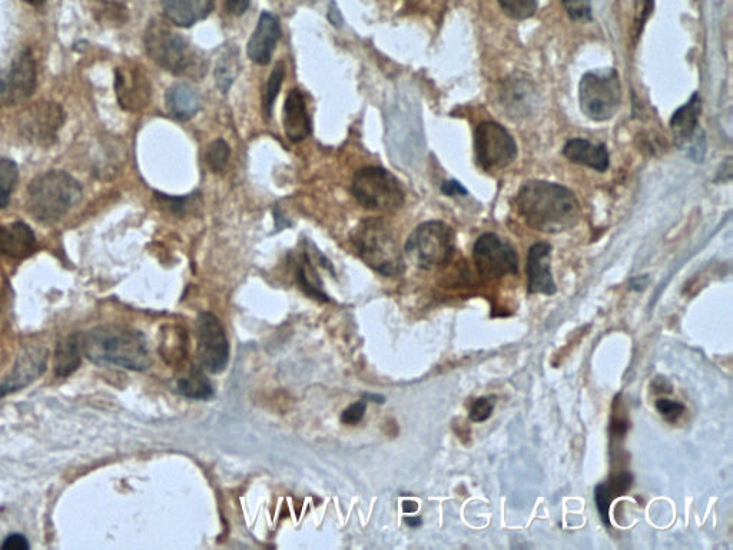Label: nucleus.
Listing matches in <instances>:
<instances>
[{"label":"nucleus","mask_w":733,"mask_h":550,"mask_svg":"<svg viewBox=\"0 0 733 550\" xmlns=\"http://www.w3.org/2000/svg\"><path fill=\"white\" fill-rule=\"evenodd\" d=\"M144 42L149 58L172 75L188 76L201 69L205 71L201 58L192 51L187 39L158 19L149 22Z\"/></svg>","instance_id":"5"},{"label":"nucleus","mask_w":733,"mask_h":550,"mask_svg":"<svg viewBox=\"0 0 733 550\" xmlns=\"http://www.w3.org/2000/svg\"><path fill=\"white\" fill-rule=\"evenodd\" d=\"M656 409L669 422H675L685 412V406L682 403L673 402V400L668 399H659L656 402Z\"/></svg>","instance_id":"39"},{"label":"nucleus","mask_w":733,"mask_h":550,"mask_svg":"<svg viewBox=\"0 0 733 550\" xmlns=\"http://www.w3.org/2000/svg\"><path fill=\"white\" fill-rule=\"evenodd\" d=\"M22 2L28 3L31 6H42L43 3H46V0H22Z\"/></svg>","instance_id":"48"},{"label":"nucleus","mask_w":733,"mask_h":550,"mask_svg":"<svg viewBox=\"0 0 733 550\" xmlns=\"http://www.w3.org/2000/svg\"><path fill=\"white\" fill-rule=\"evenodd\" d=\"M225 3L231 15L241 16L250 8L251 0H225Z\"/></svg>","instance_id":"43"},{"label":"nucleus","mask_w":733,"mask_h":550,"mask_svg":"<svg viewBox=\"0 0 733 550\" xmlns=\"http://www.w3.org/2000/svg\"><path fill=\"white\" fill-rule=\"evenodd\" d=\"M367 412L366 400H358V402L348 406L341 414V422L344 424H357L364 419Z\"/></svg>","instance_id":"41"},{"label":"nucleus","mask_w":733,"mask_h":550,"mask_svg":"<svg viewBox=\"0 0 733 550\" xmlns=\"http://www.w3.org/2000/svg\"><path fill=\"white\" fill-rule=\"evenodd\" d=\"M155 198H157L158 204L162 208L177 215L184 214V211L187 210L188 202H191V198L189 197H169V195L159 194V192L155 194Z\"/></svg>","instance_id":"37"},{"label":"nucleus","mask_w":733,"mask_h":550,"mask_svg":"<svg viewBox=\"0 0 733 550\" xmlns=\"http://www.w3.org/2000/svg\"><path fill=\"white\" fill-rule=\"evenodd\" d=\"M0 548L5 550H26L29 549V543L25 536L15 533V535L8 536L5 542L0 545Z\"/></svg>","instance_id":"42"},{"label":"nucleus","mask_w":733,"mask_h":550,"mask_svg":"<svg viewBox=\"0 0 733 550\" xmlns=\"http://www.w3.org/2000/svg\"><path fill=\"white\" fill-rule=\"evenodd\" d=\"M284 129L288 139L294 144L304 141L311 134V118L308 115L307 105L303 92L300 89H291L284 104Z\"/></svg>","instance_id":"21"},{"label":"nucleus","mask_w":733,"mask_h":550,"mask_svg":"<svg viewBox=\"0 0 733 550\" xmlns=\"http://www.w3.org/2000/svg\"><path fill=\"white\" fill-rule=\"evenodd\" d=\"M613 496L610 495V492L608 490V486H606V483H602V485H597L595 489V503L596 508L599 510L600 518H602L603 522L606 523V525H609V510L610 505H612L613 502Z\"/></svg>","instance_id":"36"},{"label":"nucleus","mask_w":733,"mask_h":550,"mask_svg":"<svg viewBox=\"0 0 733 550\" xmlns=\"http://www.w3.org/2000/svg\"><path fill=\"white\" fill-rule=\"evenodd\" d=\"M82 198L79 182L63 171H48L32 180L26 197V208L38 223L61 221Z\"/></svg>","instance_id":"3"},{"label":"nucleus","mask_w":733,"mask_h":550,"mask_svg":"<svg viewBox=\"0 0 733 550\" xmlns=\"http://www.w3.org/2000/svg\"><path fill=\"white\" fill-rule=\"evenodd\" d=\"M351 192L358 204L371 211H396L404 204V190L391 172L380 167L356 172Z\"/></svg>","instance_id":"8"},{"label":"nucleus","mask_w":733,"mask_h":550,"mask_svg":"<svg viewBox=\"0 0 733 550\" xmlns=\"http://www.w3.org/2000/svg\"><path fill=\"white\" fill-rule=\"evenodd\" d=\"M36 250V235L25 223H12L0 227V257L23 260Z\"/></svg>","instance_id":"20"},{"label":"nucleus","mask_w":733,"mask_h":550,"mask_svg":"<svg viewBox=\"0 0 733 550\" xmlns=\"http://www.w3.org/2000/svg\"><path fill=\"white\" fill-rule=\"evenodd\" d=\"M364 400H371V402L377 404L386 403V397L378 396V394H364Z\"/></svg>","instance_id":"47"},{"label":"nucleus","mask_w":733,"mask_h":550,"mask_svg":"<svg viewBox=\"0 0 733 550\" xmlns=\"http://www.w3.org/2000/svg\"><path fill=\"white\" fill-rule=\"evenodd\" d=\"M65 122V112L56 102H36L26 109L19 122L23 137L38 145H51Z\"/></svg>","instance_id":"12"},{"label":"nucleus","mask_w":733,"mask_h":550,"mask_svg":"<svg viewBox=\"0 0 733 550\" xmlns=\"http://www.w3.org/2000/svg\"><path fill=\"white\" fill-rule=\"evenodd\" d=\"M361 260L378 274L394 277L403 273L404 261L393 234L380 218H366L351 234Z\"/></svg>","instance_id":"4"},{"label":"nucleus","mask_w":733,"mask_h":550,"mask_svg":"<svg viewBox=\"0 0 733 550\" xmlns=\"http://www.w3.org/2000/svg\"><path fill=\"white\" fill-rule=\"evenodd\" d=\"M580 109L595 122L609 121L618 114L622 85L615 69H600L583 75L579 85Z\"/></svg>","instance_id":"7"},{"label":"nucleus","mask_w":733,"mask_h":550,"mask_svg":"<svg viewBox=\"0 0 733 550\" xmlns=\"http://www.w3.org/2000/svg\"><path fill=\"white\" fill-rule=\"evenodd\" d=\"M560 2L572 21H592V6L589 0H560Z\"/></svg>","instance_id":"34"},{"label":"nucleus","mask_w":733,"mask_h":550,"mask_svg":"<svg viewBox=\"0 0 733 550\" xmlns=\"http://www.w3.org/2000/svg\"><path fill=\"white\" fill-rule=\"evenodd\" d=\"M653 9H655V2L653 0H636L635 5V36H640L645 26L646 21L652 15Z\"/></svg>","instance_id":"38"},{"label":"nucleus","mask_w":733,"mask_h":550,"mask_svg":"<svg viewBox=\"0 0 733 550\" xmlns=\"http://www.w3.org/2000/svg\"><path fill=\"white\" fill-rule=\"evenodd\" d=\"M280 38L281 25L277 16L270 12H262L247 45L248 58L257 65L270 64Z\"/></svg>","instance_id":"18"},{"label":"nucleus","mask_w":733,"mask_h":550,"mask_svg":"<svg viewBox=\"0 0 733 550\" xmlns=\"http://www.w3.org/2000/svg\"><path fill=\"white\" fill-rule=\"evenodd\" d=\"M197 356L199 363L210 373H221L230 360V343L225 336L220 318L202 311L197 317Z\"/></svg>","instance_id":"10"},{"label":"nucleus","mask_w":733,"mask_h":550,"mask_svg":"<svg viewBox=\"0 0 733 550\" xmlns=\"http://www.w3.org/2000/svg\"><path fill=\"white\" fill-rule=\"evenodd\" d=\"M563 155L575 164L605 172L609 168V152L605 145H595L586 139H570L563 147Z\"/></svg>","instance_id":"23"},{"label":"nucleus","mask_w":733,"mask_h":550,"mask_svg":"<svg viewBox=\"0 0 733 550\" xmlns=\"http://www.w3.org/2000/svg\"><path fill=\"white\" fill-rule=\"evenodd\" d=\"M161 353L165 361L179 364L187 356V336L181 327L167 328L161 344Z\"/></svg>","instance_id":"28"},{"label":"nucleus","mask_w":733,"mask_h":550,"mask_svg":"<svg viewBox=\"0 0 733 550\" xmlns=\"http://www.w3.org/2000/svg\"><path fill=\"white\" fill-rule=\"evenodd\" d=\"M177 390L181 396L189 400H210L214 397L211 381L198 366H192L188 374L178 380Z\"/></svg>","instance_id":"26"},{"label":"nucleus","mask_w":733,"mask_h":550,"mask_svg":"<svg viewBox=\"0 0 733 550\" xmlns=\"http://www.w3.org/2000/svg\"><path fill=\"white\" fill-rule=\"evenodd\" d=\"M18 178V165L12 159L0 157V208L8 207Z\"/></svg>","instance_id":"30"},{"label":"nucleus","mask_w":733,"mask_h":550,"mask_svg":"<svg viewBox=\"0 0 733 550\" xmlns=\"http://www.w3.org/2000/svg\"><path fill=\"white\" fill-rule=\"evenodd\" d=\"M36 88V62L31 51L22 52L13 61L11 71L0 78V101L18 105L31 98Z\"/></svg>","instance_id":"13"},{"label":"nucleus","mask_w":733,"mask_h":550,"mask_svg":"<svg viewBox=\"0 0 733 550\" xmlns=\"http://www.w3.org/2000/svg\"><path fill=\"white\" fill-rule=\"evenodd\" d=\"M473 258L477 271L486 280H499L519 270L516 250L496 234H484L476 241Z\"/></svg>","instance_id":"11"},{"label":"nucleus","mask_w":733,"mask_h":550,"mask_svg":"<svg viewBox=\"0 0 733 550\" xmlns=\"http://www.w3.org/2000/svg\"><path fill=\"white\" fill-rule=\"evenodd\" d=\"M500 8L516 21L532 18L537 11V0H499Z\"/></svg>","instance_id":"31"},{"label":"nucleus","mask_w":733,"mask_h":550,"mask_svg":"<svg viewBox=\"0 0 733 550\" xmlns=\"http://www.w3.org/2000/svg\"><path fill=\"white\" fill-rule=\"evenodd\" d=\"M82 350L96 364L144 371L152 364L147 339L141 331L122 326H99L82 337Z\"/></svg>","instance_id":"2"},{"label":"nucleus","mask_w":733,"mask_h":550,"mask_svg":"<svg viewBox=\"0 0 733 550\" xmlns=\"http://www.w3.org/2000/svg\"><path fill=\"white\" fill-rule=\"evenodd\" d=\"M633 477L630 475V473H620V475H616L615 477H612V479L609 480L608 483H606V486H608V490L610 492V495L613 496V499L618 498V496L625 495L626 492L632 487Z\"/></svg>","instance_id":"40"},{"label":"nucleus","mask_w":733,"mask_h":550,"mask_svg":"<svg viewBox=\"0 0 733 550\" xmlns=\"http://www.w3.org/2000/svg\"><path fill=\"white\" fill-rule=\"evenodd\" d=\"M417 509H419V503L413 502V500H406V502L403 503V512L407 513V515L416 513Z\"/></svg>","instance_id":"45"},{"label":"nucleus","mask_w":733,"mask_h":550,"mask_svg":"<svg viewBox=\"0 0 733 550\" xmlns=\"http://www.w3.org/2000/svg\"><path fill=\"white\" fill-rule=\"evenodd\" d=\"M702 111L701 96L699 94H693L692 98L686 102L685 105L681 106L678 111L673 114L671 119V127L673 135H675L676 142L681 147L691 142L689 151H696L701 148L705 151V147H701V142L696 139V132H698L699 115Z\"/></svg>","instance_id":"19"},{"label":"nucleus","mask_w":733,"mask_h":550,"mask_svg":"<svg viewBox=\"0 0 733 550\" xmlns=\"http://www.w3.org/2000/svg\"><path fill=\"white\" fill-rule=\"evenodd\" d=\"M516 205L526 224L540 233H565L580 220L576 195L553 182H526L517 192Z\"/></svg>","instance_id":"1"},{"label":"nucleus","mask_w":733,"mask_h":550,"mask_svg":"<svg viewBox=\"0 0 733 550\" xmlns=\"http://www.w3.org/2000/svg\"><path fill=\"white\" fill-rule=\"evenodd\" d=\"M550 261H552V247L549 244L537 243L530 247L526 264L527 291L530 294L552 296L556 293Z\"/></svg>","instance_id":"17"},{"label":"nucleus","mask_w":733,"mask_h":550,"mask_svg":"<svg viewBox=\"0 0 733 550\" xmlns=\"http://www.w3.org/2000/svg\"><path fill=\"white\" fill-rule=\"evenodd\" d=\"M441 191H443L444 195H449V197H457V195H467L466 188H464L463 185H461L460 182L457 181L444 182L443 187H441Z\"/></svg>","instance_id":"44"},{"label":"nucleus","mask_w":733,"mask_h":550,"mask_svg":"<svg viewBox=\"0 0 733 550\" xmlns=\"http://www.w3.org/2000/svg\"><path fill=\"white\" fill-rule=\"evenodd\" d=\"M48 359V350L43 349V347H25L19 353L11 374L0 383V397L21 392L22 389L31 386L33 381L38 380L45 373Z\"/></svg>","instance_id":"14"},{"label":"nucleus","mask_w":733,"mask_h":550,"mask_svg":"<svg viewBox=\"0 0 733 550\" xmlns=\"http://www.w3.org/2000/svg\"><path fill=\"white\" fill-rule=\"evenodd\" d=\"M115 91L125 111H141L151 101V84L144 72L135 66L116 69Z\"/></svg>","instance_id":"15"},{"label":"nucleus","mask_w":733,"mask_h":550,"mask_svg":"<svg viewBox=\"0 0 733 550\" xmlns=\"http://www.w3.org/2000/svg\"><path fill=\"white\" fill-rule=\"evenodd\" d=\"M165 104L172 117L178 121H188L201 109V95L195 86L179 82L168 89Z\"/></svg>","instance_id":"24"},{"label":"nucleus","mask_w":733,"mask_h":550,"mask_svg":"<svg viewBox=\"0 0 733 550\" xmlns=\"http://www.w3.org/2000/svg\"><path fill=\"white\" fill-rule=\"evenodd\" d=\"M494 400H496L494 397H480L476 402H473L472 407H470V420L473 423H483L489 420L490 416H492L494 406H496Z\"/></svg>","instance_id":"35"},{"label":"nucleus","mask_w":733,"mask_h":550,"mask_svg":"<svg viewBox=\"0 0 733 550\" xmlns=\"http://www.w3.org/2000/svg\"><path fill=\"white\" fill-rule=\"evenodd\" d=\"M297 277L298 286L304 291L307 296L317 298V300L328 301L327 294L323 291V283H321L320 277H318L317 270L311 261L310 255L304 254L303 260L297 265Z\"/></svg>","instance_id":"27"},{"label":"nucleus","mask_w":733,"mask_h":550,"mask_svg":"<svg viewBox=\"0 0 733 550\" xmlns=\"http://www.w3.org/2000/svg\"><path fill=\"white\" fill-rule=\"evenodd\" d=\"M404 522H406V525L409 526V528H420L423 520H421L419 516H407V518L404 519Z\"/></svg>","instance_id":"46"},{"label":"nucleus","mask_w":733,"mask_h":550,"mask_svg":"<svg viewBox=\"0 0 733 550\" xmlns=\"http://www.w3.org/2000/svg\"><path fill=\"white\" fill-rule=\"evenodd\" d=\"M477 164L486 171H496L512 164L517 145L512 135L496 122H483L474 134Z\"/></svg>","instance_id":"9"},{"label":"nucleus","mask_w":733,"mask_h":550,"mask_svg":"<svg viewBox=\"0 0 733 550\" xmlns=\"http://www.w3.org/2000/svg\"><path fill=\"white\" fill-rule=\"evenodd\" d=\"M240 68V58L235 55L234 51L221 56L220 61L215 66V81H217V86L222 94H227L230 91L232 84L240 74Z\"/></svg>","instance_id":"29"},{"label":"nucleus","mask_w":733,"mask_h":550,"mask_svg":"<svg viewBox=\"0 0 733 550\" xmlns=\"http://www.w3.org/2000/svg\"><path fill=\"white\" fill-rule=\"evenodd\" d=\"M82 351H84L82 350V337H79L78 334H74V336L66 337L65 340H62L61 343L58 344V347H56V377L65 379V377L74 374L75 371L78 370V367L81 366Z\"/></svg>","instance_id":"25"},{"label":"nucleus","mask_w":733,"mask_h":550,"mask_svg":"<svg viewBox=\"0 0 733 550\" xmlns=\"http://www.w3.org/2000/svg\"><path fill=\"white\" fill-rule=\"evenodd\" d=\"M231 157V148L224 139L212 142L207 151V162L215 174H220L227 167Z\"/></svg>","instance_id":"33"},{"label":"nucleus","mask_w":733,"mask_h":550,"mask_svg":"<svg viewBox=\"0 0 733 550\" xmlns=\"http://www.w3.org/2000/svg\"><path fill=\"white\" fill-rule=\"evenodd\" d=\"M456 251L453 228L441 221H427L410 234L406 254L411 263L423 270L434 271L446 267Z\"/></svg>","instance_id":"6"},{"label":"nucleus","mask_w":733,"mask_h":550,"mask_svg":"<svg viewBox=\"0 0 733 550\" xmlns=\"http://www.w3.org/2000/svg\"><path fill=\"white\" fill-rule=\"evenodd\" d=\"M284 74V66L280 64L275 66L273 74L268 78L267 88L264 92V104H262L267 119L271 118V114H273L274 102L277 99L278 92H280L281 85H283Z\"/></svg>","instance_id":"32"},{"label":"nucleus","mask_w":733,"mask_h":550,"mask_svg":"<svg viewBox=\"0 0 733 550\" xmlns=\"http://www.w3.org/2000/svg\"><path fill=\"white\" fill-rule=\"evenodd\" d=\"M500 102L510 119L529 117L536 105L535 84L526 75H510L500 88Z\"/></svg>","instance_id":"16"},{"label":"nucleus","mask_w":733,"mask_h":550,"mask_svg":"<svg viewBox=\"0 0 733 550\" xmlns=\"http://www.w3.org/2000/svg\"><path fill=\"white\" fill-rule=\"evenodd\" d=\"M169 22L179 28H191L214 11V0H159Z\"/></svg>","instance_id":"22"}]
</instances>
